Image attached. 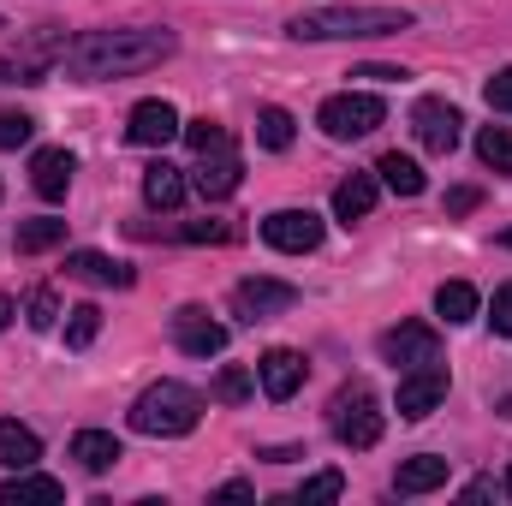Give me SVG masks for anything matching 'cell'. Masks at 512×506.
Returning a JSON list of instances; mask_svg holds the SVG:
<instances>
[{"instance_id": "cell-32", "label": "cell", "mask_w": 512, "mask_h": 506, "mask_svg": "<svg viewBox=\"0 0 512 506\" xmlns=\"http://www.w3.org/2000/svg\"><path fill=\"white\" fill-rule=\"evenodd\" d=\"M24 322H30V328H42V334L60 322V298H54V286H36V292L24 298Z\"/></svg>"}, {"instance_id": "cell-24", "label": "cell", "mask_w": 512, "mask_h": 506, "mask_svg": "<svg viewBox=\"0 0 512 506\" xmlns=\"http://www.w3.org/2000/svg\"><path fill=\"white\" fill-rule=\"evenodd\" d=\"M370 209H376V179H370V173H352V179H340V185H334V215H340L346 227H352V221H364Z\"/></svg>"}, {"instance_id": "cell-39", "label": "cell", "mask_w": 512, "mask_h": 506, "mask_svg": "<svg viewBox=\"0 0 512 506\" xmlns=\"http://www.w3.org/2000/svg\"><path fill=\"white\" fill-rule=\"evenodd\" d=\"M215 501H256V489H251V483H221V489H215Z\"/></svg>"}, {"instance_id": "cell-36", "label": "cell", "mask_w": 512, "mask_h": 506, "mask_svg": "<svg viewBox=\"0 0 512 506\" xmlns=\"http://www.w3.org/2000/svg\"><path fill=\"white\" fill-rule=\"evenodd\" d=\"M489 328H495L501 340H512V280L495 292V304H489Z\"/></svg>"}, {"instance_id": "cell-14", "label": "cell", "mask_w": 512, "mask_h": 506, "mask_svg": "<svg viewBox=\"0 0 512 506\" xmlns=\"http://www.w3.org/2000/svg\"><path fill=\"white\" fill-rule=\"evenodd\" d=\"M179 131H185V120H179L173 102H137L131 120H126V137L137 143V149H167Z\"/></svg>"}, {"instance_id": "cell-15", "label": "cell", "mask_w": 512, "mask_h": 506, "mask_svg": "<svg viewBox=\"0 0 512 506\" xmlns=\"http://www.w3.org/2000/svg\"><path fill=\"white\" fill-rule=\"evenodd\" d=\"M256 381H262V393L280 405V399H292V393L304 387V358H298L292 346H274V352H262V364H256Z\"/></svg>"}, {"instance_id": "cell-4", "label": "cell", "mask_w": 512, "mask_h": 506, "mask_svg": "<svg viewBox=\"0 0 512 506\" xmlns=\"http://www.w3.org/2000/svg\"><path fill=\"white\" fill-rule=\"evenodd\" d=\"M328 429H334V441H340V447L370 453V447L382 441V399H376V387H370V381L340 387V393H334V405H328Z\"/></svg>"}, {"instance_id": "cell-35", "label": "cell", "mask_w": 512, "mask_h": 506, "mask_svg": "<svg viewBox=\"0 0 512 506\" xmlns=\"http://www.w3.org/2000/svg\"><path fill=\"white\" fill-rule=\"evenodd\" d=\"M30 131H36V120H30V114L0 108V149H24V143H30Z\"/></svg>"}, {"instance_id": "cell-30", "label": "cell", "mask_w": 512, "mask_h": 506, "mask_svg": "<svg viewBox=\"0 0 512 506\" xmlns=\"http://www.w3.org/2000/svg\"><path fill=\"white\" fill-rule=\"evenodd\" d=\"M256 143L274 149V155L292 149V114H286V108H262V114H256Z\"/></svg>"}, {"instance_id": "cell-38", "label": "cell", "mask_w": 512, "mask_h": 506, "mask_svg": "<svg viewBox=\"0 0 512 506\" xmlns=\"http://www.w3.org/2000/svg\"><path fill=\"white\" fill-rule=\"evenodd\" d=\"M483 203V191L477 185H459V191H447V215H471Z\"/></svg>"}, {"instance_id": "cell-27", "label": "cell", "mask_w": 512, "mask_h": 506, "mask_svg": "<svg viewBox=\"0 0 512 506\" xmlns=\"http://www.w3.org/2000/svg\"><path fill=\"white\" fill-rule=\"evenodd\" d=\"M251 393H256V376L245 370V364H227L221 376L209 381V399H221V405H245Z\"/></svg>"}, {"instance_id": "cell-20", "label": "cell", "mask_w": 512, "mask_h": 506, "mask_svg": "<svg viewBox=\"0 0 512 506\" xmlns=\"http://www.w3.org/2000/svg\"><path fill=\"white\" fill-rule=\"evenodd\" d=\"M54 501H66V489L54 477L12 471V483H0V506H54Z\"/></svg>"}, {"instance_id": "cell-42", "label": "cell", "mask_w": 512, "mask_h": 506, "mask_svg": "<svg viewBox=\"0 0 512 506\" xmlns=\"http://www.w3.org/2000/svg\"><path fill=\"white\" fill-rule=\"evenodd\" d=\"M12 316H18V304H12V298L0 292V328H12Z\"/></svg>"}, {"instance_id": "cell-37", "label": "cell", "mask_w": 512, "mask_h": 506, "mask_svg": "<svg viewBox=\"0 0 512 506\" xmlns=\"http://www.w3.org/2000/svg\"><path fill=\"white\" fill-rule=\"evenodd\" d=\"M483 96H489V108H495V114H512V66H507V72H495V78L483 84Z\"/></svg>"}, {"instance_id": "cell-13", "label": "cell", "mask_w": 512, "mask_h": 506, "mask_svg": "<svg viewBox=\"0 0 512 506\" xmlns=\"http://www.w3.org/2000/svg\"><path fill=\"white\" fill-rule=\"evenodd\" d=\"M262 239L286 256H304V251L322 245V215H310V209H274L262 221Z\"/></svg>"}, {"instance_id": "cell-25", "label": "cell", "mask_w": 512, "mask_h": 506, "mask_svg": "<svg viewBox=\"0 0 512 506\" xmlns=\"http://www.w3.org/2000/svg\"><path fill=\"white\" fill-rule=\"evenodd\" d=\"M376 173H382L387 191H399V197H423V167H417L411 155H399V149H393V155L376 161Z\"/></svg>"}, {"instance_id": "cell-12", "label": "cell", "mask_w": 512, "mask_h": 506, "mask_svg": "<svg viewBox=\"0 0 512 506\" xmlns=\"http://www.w3.org/2000/svg\"><path fill=\"white\" fill-rule=\"evenodd\" d=\"M382 358L393 370H417V364H435L441 358V334L429 322H399L382 334Z\"/></svg>"}, {"instance_id": "cell-31", "label": "cell", "mask_w": 512, "mask_h": 506, "mask_svg": "<svg viewBox=\"0 0 512 506\" xmlns=\"http://www.w3.org/2000/svg\"><path fill=\"white\" fill-rule=\"evenodd\" d=\"M346 495V477L340 471H316V477H304V489L292 495L298 506H316V501H340Z\"/></svg>"}, {"instance_id": "cell-22", "label": "cell", "mask_w": 512, "mask_h": 506, "mask_svg": "<svg viewBox=\"0 0 512 506\" xmlns=\"http://www.w3.org/2000/svg\"><path fill=\"white\" fill-rule=\"evenodd\" d=\"M36 459H42V441H36V429H24V423L0 417V465H6V471H30Z\"/></svg>"}, {"instance_id": "cell-9", "label": "cell", "mask_w": 512, "mask_h": 506, "mask_svg": "<svg viewBox=\"0 0 512 506\" xmlns=\"http://www.w3.org/2000/svg\"><path fill=\"white\" fill-rule=\"evenodd\" d=\"M239 179H245V161H239V149H233V143L203 149V155H197V167H191V185H197V197H209V203L233 197V191H239Z\"/></svg>"}, {"instance_id": "cell-40", "label": "cell", "mask_w": 512, "mask_h": 506, "mask_svg": "<svg viewBox=\"0 0 512 506\" xmlns=\"http://www.w3.org/2000/svg\"><path fill=\"white\" fill-rule=\"evenodd\" d=\"M256 459H268V465H286V459H304V447H262Z\"/></svg>"}, {"instance_id": "cell-6", "label": "cell", "mask_w": 512, "mask_h": 506, "mask_svg": "<svg viewBox=\"0 0 512 506\" xmlns=\"http://www.w3.org/2000/svg\"><path fill=\"white\" fill-rule=\"evenodd\" d=\"M387 120V102L382 96H370V90H346V96H328L322 102V114H316V126L328 131L334 143H358V137H370V131Z\"/></svg>"}, {"instance_id": "cell-33", "label": "cell", "mask_w": 512, "mask_h": 506, "mask_svg": "<svg viewBox=\"0 0 512 506\" xmlns=\"http://www.w3.org/2000/svg\"><path fill=\"white\" fill-rule=\"evenodd\" d=\"M179 137L191 143V155H203V149H215V143H233V131L221 126V120H191Z\"/></svg>"}, {"instance_id": "cell-17", "label": "cell", "mask_w": 512, "mask_h": 506, "mask_svg": "<svg viewBox=\"0 0 512 506\" xmlns=\"http://www.w3.org/2000/svg\"><path fill=\"white\" fill-rule=\"evenodd\" d=\"M72 459L102 477V471H114L126 453H120V435H108V429H78V435H72Z\"/></svg>"}, {"instance_id": "cell-43", "label": "cell", "mask_w": 512, "mask_h": 506, "mask_svg": "<svg viewBox=\"0 0 512 506\" xmlns=\"http://www.w3.org/2000/svg\"><path fill=\"white\" fill-rule=\"evenodd\" d=\"M501 245H507V251H512V227H507V233H501Z\"/></svg>"}, {"instance_id": "cell-5", "label": "cell", "mask_w": 512, "mask_h": 506, "mask_svg": "<svg viewBox=\"0 0 512 506\" xmlns=\"http://www.w3.org/2000/svg\"><path fill=\"white\" fill-rule=\"evenodd\" d=\"M66 30L60 24H42V30H30L24 42H12V48H0V84H42L48 72H54V60H66Z\"/></svg>"}, {"instance_id": "cell-10", "label": "cell", "mask_w": 512, "mask_h": 506, "mask_svg": "<svg viewBox=\"0 0 512 506\" xmlns=\"http://www.w3.org/2000/svg\"><path fill=\"white\" fill-rule=\"evenodd\" d=\"M459 108L453 102H441V96H423L417 108H411V131H417V143L429 149V155H453L459 149Z\"/></svg>"}, {"instance_id": "cell-1", "label": "cell", "mask_w": 512, "mask_h": 506, "mask_svg": "<svg viewBox=\"0 0 512 506\" xmlns=\"http://www.w3.org/2000/svg\"><path fill=\"white\" fill-rule=\"evenodd\" d=\"M173 48H179V36H173V30H149V24H131V30H84V36L66 48L60 66H66L72 78L102 84V78H137V72L173 60Z\"/></svg>"}, {"instance_id": "cell-8", "label": "cell", "mask_w": 512, "mask_h": 506, "mask_svg": "<svg viewBox=\"0 0 512 506\" xmlns=\"http://www.w3.org/2000/svg\"><path fill=\"white\" fill-rule=\"evenodd\" d=\"M292 304H298V286L268 280V274H251V280L233 286V310H239L245 322H274V316H286Z\"/></svg>"}, {"instance_id": "cell-23", "label": "cell", "mask_w": 512, "mask_h": 506, "mask_svg": "<svg viewBox=\"0 0 512 506\" xmlns=\"http://www.w3.org/2000/svg\"><path fill=\"white\" fill-rule=\"evenodd\" d=\"M143 203H149V209H179V203H185V173L167 167V161L143 167Z\"/></svg>"}, {"instance_id": "cell-11", "label": "cell", "mask_w": 512, "mask_h": 506, "mask_svg": "<svg viewBox=\"0 0 512 506\" xmlns=\"http://www.w3.org/2000/svg\"><path fill=\"white\" fill-rule=\"evenodd\" d=\"M441 399H447V364H441V358L399 376V417H405V423H423Z\"/></svg>"}, {"instance_id": "cell-29", "label": "cell", "mask_w": 512, "mask_h": 506, "mask_svg": "<svg viewBox=\"0 0 512 506\" xmlns=\"http://www.w3.org/2000/svg\"><path fill=\"white\" fill-rule=\"evenodd\" d=\"M96 334H102V310H96V304H72V310H66V346L84 352Z\"/></svg>"}, {"instance_id": "cell-28", "label": "cell", "mask_w": 512, "mask_h": 506, "mask_svg": "<svg viewBox=\"0 0 512 506\" xmlns=\"http://www.w3.org/2000/svg\"><path fill=\"white\" fill-rule=\"evenodd\" d=\"M477 155H483V167L512 173V131L507 126H483L477 131Z\"/></svg>"}, {"instance_id": "cell-2", "label": "cell", "mask_w": 512, "mask_h": 506, "mask_svg": "<svg viewBox=\"0 0 512 506\" xmlns=\"http://www.w3.org/2000/svg\"><path fill=\"white\" fill-rule=\"evenodd\" d=\"M298 42H358V36H399L411 30V12L399 6H316L286 24Z\"/></svg>"}, {"instance_id": "cell-21", "label": "cell", "mask_w": 512, "mask_h": 506, "mask_svg": "<svg viewBox=\"0 0 512 506\" xmlns=\"http://www.w3.org/2000/svg\"><path fill=\"white\" fill-rule=\"evenodd\" d=\"M477 310H483V298H477V286H471V280H441V292H435V316H441L447 328L477 322Z\"/></svg>"}, {"instance_id": "cell-7", "label": "cell", "mask_w": 512, "mask_h": 506, "mask_svg": "<svg viewBox=\"0 0 512 506\" xmlns=\"http://www.w3.org/2000/svg\"><path fill=\"white\" fill-rule=\"evenodd\" d=\"M173 346L185 358H221L227 352V328L203 310V304H179L173 310Z\"/></svg>"}, {"instance_id": "cell-45", "label": "cell", "mask_w": 512, "mask_h": 506, "mask_svg": "<svg viewBox=\"0 0 512 506\" xmlns=\"http://www.w3.org/2000/svg\"><path fill=\"white\" fill-rule=\"evenodd\" d=\"M0 30H6V24H0Z\"/></svg>"}, {"instance_id": "cell-41", "label": "cell", "mask_w": 512, "mask_h": 506, "mask_svg": "<svg viewBox=\"0 0 512 506\" xmlns=\"http://www.w3.org/2000/svg\"><path fill=\"white\" fill-rule=\"evenodd\" d=\"M358 78H376V84H399V78H405V72H399V66H364V72H358Z\"/></svg>"}, {"instance_id": "cell-44", "label": "cell", "mask_w": 512, "mask_h": 506, "mask_svg": "<svg viewBox=\"0 0 512 506\" xmlns=\"http://www.w3.org/2000/svg\"><path fill=\"white\" fill-rule=\"evenodd\" d=\"M507 495H512V471H507Z\"/></svg>"}, {"instance_id": "cell-26", "label": "cell", "mask_w": 512, "mask_h": 506, "mask_svg": "<svg viewBox=\"0 0 512 506\" xmlns=\"http://www.w3.org/2000/svg\"><path fill=\"white\" fill-rule=\"evenodd\" d=\"M54 245H66V221L42 215V221H24L18 227V256H42V251H54Z\"/></svg>"}, {"instance_id": "cell-3", "label": "cell", "mask_w": 512, "mask_h": 506, "mask_svg": "<svg viewBox=\"0 0 512 506\" xmlns=\"http://www.w3.org/2000/svg\"><path fill=\"white\" fill-rule=\"evenodd\" d=\"M126 423L137 435H161V441L191 435V429L203 423V393L185 387V381H155V387H143V393L131 399Z\"/></svg>"}, {"instance_id": "cell-16", "label": "cell", "mask_w": 512, "mask_h": 506, "mask_svg": "<svg viewBox=\"0 0 512 506\" xmlns=\"http://www.w3.org/2000/svg\"><path fill=\"white\" fill-rule=\"evenodd\" d=\"M72 167H78V161H72L66 149H36V155H30V185H36V197H42V203H60V197L72 191Z\"/></svg>"}, {"instance_id": "cell-19", "label": "cell", "mask_w": 512, "mask_h": 506, "mask_svg": "<svg viewBox=\"0 0 512 506\" xmlns=\"http://www.w3.org/2000/svg\"><path fill=\"white\" fill-rule=\"evenodd\" d=\"M66 274L72 280H90V286H131L137 280L126 262H114V256H102V251H72L66 256Z\"/></svg>"}, {"instance_id": "cell-18", "label": "cell", "mask_w": 512, "mask_h": 506, "mask_svg": "<svg viewBox=\"0 0 512 506\" xmlns=\"http://www.w3.org/2000/svg\"><path fill=\"white\" fill-rule=\"evenodd\" d=\"M447 471H453V465H447L441 453H417V459H405V465L393 471V489H399V495H429V489L447 483Z\"/></svg>"}, {"instance_id": "cell-34", "label": "cell", "mask_w": 512, "mask_h": 506, "mask_svg": "<svg viewBox=\"0 0 512 506\" xmlns=\"http://www.w3.org/2000/svg\"><path fill=\"white\" fill-rule=\"evenodd\" d=\"M179 239H185V245H233V239H239V227H227V221H191Z\"/></svg>"}]
</instances>
